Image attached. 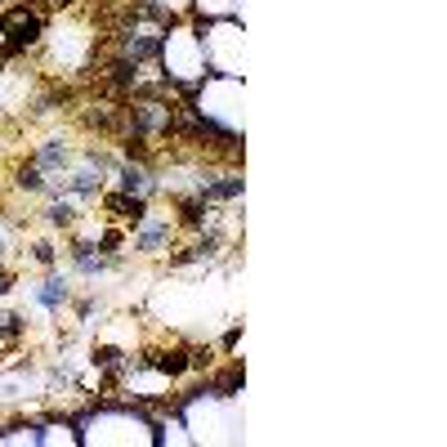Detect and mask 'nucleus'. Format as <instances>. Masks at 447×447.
Wrapping results in <instances>:
<instances>
[{
    "mask_svg": "<svg viewBox=\"0 0 447 447\" xmlns=\"http://www.w3.org/2000/svg\"><path fill=\"white\" fill-rule=\"evenodd\" d=\"M36 300H40V304H49V308H58L63 300H68V286H63L58 278H49V282L36 291Z\"/></svg>",
    "mask_w": 447,
    "mask_h": 447,
    "instance_id": "obj_1",
    "label": "nucleus"
},
{
    "mask_svg": "<svg viewBox=\"0 0 447 447\" xmlns=\"http://www.w3.org/2000/svg\"><path fill=\"white\" fill-rule=\"evenodd\" d=\"M5 291H9V273L0 269V295H5Z\"/></svg>",
    "mask_w": 447,
    "mask_h": 447,
    "instance_id": "obj_2",
    "label": "nucleus"
}]
</instances>
